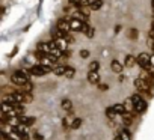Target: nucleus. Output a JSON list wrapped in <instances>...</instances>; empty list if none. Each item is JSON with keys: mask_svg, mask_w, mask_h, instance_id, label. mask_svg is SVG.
<instances>
[{"mask_svg": "<svg viewBox=\"0 0 154 140\" xmlns=\"http://www.w3.org/2000/svg\"><path fill=\"white\" fill-rule=\"evenodd\" d=\"M29 74H30V71H27V69H17V71L11 76V83L21 88L29 82Z\"/></svg>", "mask_w": 154, "mask_h": 140, "instance_id": "f257e3e1", "label": "nucleus"}, {"mask_svg": "<svg viewBox=\"0 0 154 140\" xmlns=\"http://www.w3.org/2000/svg\"><path fill=\"white\" fill-rule=\"evenodd\" d=\"M134 86H136V89H137L140 94H145V95H148V97H154V88H152L148 82H145L143 79L137 77V79L134 80Z\"/></svg>", "mask_w": 154, "mask_h": 140, "instance_id": "f03ea898", "label": "nucleus"}, {"mask_svg": "<svg viewBox=\"0 0 154 140\" xmlns=\"http://www.w3.org/2000/svg\"><path fill=\"white\" fill-rule=\"evenodd\" d=\"M131 101H133V106H134V113H137V115L145 113L148 106H146V101L142 98L140 94H133L131 95Z\"/></svg>", "mask_w": 154, "mask_h": 140, "instance_id": "7ed1b4c3", "label": "nucleus"}, {"mask_svg": "<svg viewBox=\"0 0 154 140\" xmlns=\"http://www.w3.org/2000/svg\"><path fill=\"white\" fill-rule=\"evenodd\" d=\"M30 74L32 76H36V77H42V76H47V74H50L53 69L50 68V66H47V65H42V63H38V65H33V66H30Z\"/></svg>", "mask_w": 154, "mask_h": 140, "instance_id": "20e7f679", "label": "nucleus"}, {"mask_svg": "<svg viewBox=\"0 0 154 140\" xmlns=\"http://www.w3.org/2000/svg\"><path fill=\"white\" fill-rule=\"evenodd\" d=\"M137 65L142 69H146V71H151L152 65H151V56L148 53H140L137 54Z\"/></svg>", "mask_w": 154, "mask_h": 140, "instance_id": "39448f33", "label": "nucleus"}, {"mask_svg": "<svg viewBox=\"0 0 154 140\" xmlns=\"http://www.w3.org/2000/svg\"><path fill=\"white\" fill-rule=\"evenodd\" d=\"M59 30H62V32H65V33H69L71 32V26H69V18L68 17H65V18H60L59 21H57V26H56Z\"/></svg>", "mask_w": 154, "mask_h": 140, "instance_id": "423d86ee", "label": "nucleus"}, {"mask_svg": "<svg viewBox=\"0 0 154 140\" xmlns=\"http://www.w3.org/2000/svg\"><path fill=\"white\" fill-rule=\"evenodd\" d=\"M85 21H80L77 18H71L69 17V26H71V32H82Z\"/></svg>", "mask_w": 154, "mask_h": 140, "instance_id": "0eeeda50", "label": "nucleus"}, {"mask_svg": "<svg viewBox=\"0 0 154 140\" xmlns=\"http://www.w3.org/2000/svg\"><path fill=\"white\" fill-rule=\"evenodd\" d=\"M88 82L91 83V85H100V74H98V71H89V74H88Z\"/></svg>", "mask_w": 154, "mask_h": 140, "instance_id": "6e6552de", "label": "nucleus"}, {"mask_svg": "<svg viewBox=\"0 0 154 140\" xmlns=\"http://www.w3.org/2000/svg\"><path fill=\"white\" fill-rule=\"evenodd\" d=\"M18 122H20V124H23V125L32 127V125L35 124V118L27 116V115H21V116H18Z\"/></svg>", "mask_w": 154, "mask_h": 140, "instance_id": "1a4fd4ad", "label": "nucleus"}, {"mask_svg": "<svg viewBox=\"0 0 154 140\" xmlns=\"http://www.w3.org/2000/svg\"><path fill=\"white\" fill-rule=\"evenodd\" d=\"M54 42H56V47L60 51H66V48L69 45V42L66 41V38H57V39H54Z\"/></svg>", "mask_w": 154, "mask_h": 140, "instance_id": "9d476101", "label": "nucleus"}, {"mask_svg": "<svg viewBox=\"0 0 154 140\" xmlns=\"http://www.w3.org/2000/svg\"><path fill=\"white\" fill-rule=\"evenodd\" d=\"M121 119H122V122H124L125 127L131 125V124H133V112H125V113H122V115H121Z\"/></svg>", "mask_w": 154, "mask_h": 140, "instance_id": "9b49d317", "label": "nucleus"}, {"mask_svg": "<svg viewBox=\"0 0 154 140\" xmlns=\"http://www.w3.org/2000/svg\"><path fill=\"white\" fill-rule=\"evenodd\" d=\"M136 63H137V57H134L133 54H127V56H125L124 66H127V68H133Z\"/></svg>", "mask_w": 154, "mask_h": 140, "instance_id": "f8f14e48", "label": "nucleus"}, {"mask_svg": "<svg viewBox=\"0 0 154 140\" xmlns=\"http://www.w3.org/2000/svg\"><path fill=\"white\" fill-rule=\"evenodd\" d=\"M110 68H112V71H113V73H116V74H121V73H122V69H124V66L121 65V62H119V60H112Z\"/></svg>", "mask_w": 154, "mask_h": 140, "instance_id": "ddd939ff", "label": "nucleus"}, {"mask_svg": "<svg viewBox=\"0 0 154 140\" xmlns=\"http://www.w3.org/2000/svg\"><path fill=\"white\" fill-rule=\"evenodd\" d=\"M66 68H68V65H56V66L53 68V73H54L56 76H65Z\"/></svg>", "mask_w": 154, "mask_h": 140, "instance_id": "4468645a", "label": "nucleus"}, {"mask_svg": "<svg viewBox=\"0 0 154 140\" xmlns=\"http://www.w3.org/2000/svg\"><path fill=\"white\" fill-rule=\"evenodd\" d=\"M103 6V0H92L89 3V9L91 11H100Z\"/></svg>", "mask_w": 154, "mask_h": 140, "instance_id": "2eb2a0df", "label": "nucleus"}, {"mask_svg": "<svg viewBox=\"0 0 154 140\" xmlns=\"http://www.w3.org/2000/svg\"><path fill=\"white\" fill-rule=\"evenodd\" d=\"M106 116H107V119H109V121H115V118L118 116V113L115 112L113 106H112V107H107V109H106Z\"/></svg>", "mask_w": 154, "mask_h": 140, "instance_id": "dca6fc26", "label": "nucleus"}, {"mask_svg": "<svg viewBox=\"0 0 154 140\" xmlns=\"http://www.w3.org/2000/svg\"><path fill=\"white\" fill-rule=\"evenodd\" d=\"M60 107H62L65 112H69V110H72V103H71L69 100H62Z\"/></svg>", "mask_w": 154, "mask_h": 140, "instance_id": "f3484780", "label": "nucleus"}, {"mask_svg": "<svg viewBox=\"0 0 154 140\" xmlns=\"http://www.w3.org/2000/svg\"><path fill=\"white\" fill-rule=\"evenodd\" d=\"M82 119L80 118H75V119H72V122H71V125H69V128H72V130H79L80 128V125H82Z\"/></svg>", "mask_w": 154, "mask_h": 140, "instance_id": "a211bd4d", "label": "nucleus"}, {"mask_svg": "<svg viewBox=\"0 0 154 140\" xmlns=\"http://www.w3.org/2000/svg\"><path fill=\"white\" fill-rule=\"evenodd\" d=\"M124 106H125V110H127V112H134V106H133L131 97H130V98H127V100L124 101Z\"/></svg>", "mask_w": 154, "mask_h": 140, "instance_id": "6ab92c4d", "label": "nucleus"}, {"mask_svg": "<svg viewBox=\"0 0 154 140\" xmlns=\"http://www.w3.org/2000/svg\"><path fill=\"white\" fill-rule=\"evenodd\" d=\"M113 109H115V112H116L118 115H122V113H125V112H127V110H125L124 103H121V104H115V106H113Z\"/></svg>", "mask_w": 154, "mask_h": 140, "instance_id": "aec40b11", "label": "nucleus"}, {"mask_svg": "<svg viewBox=\"0 0 154 140\" xmlns=\"http://www.w3.org/2000/svg\"><path fill=\"white\" fill-rule=\"evenodd\" d=\"M74 76H75V69H74L72 66H69V65H68L66 71H65V77H66V79H72Z\"/></svg>", "mask_w": 154, "mask_h": 140, "instance_id": "412c9836", "label": "nucleus"}, {"mask_svg": "<svg viewBox=\"0 0 154 140\" xmlns=\"http://www.w3.org/2000/svg\"><path fill=\"white\" fill-rule=\"evenodd\" d=\"M20 91H23V92H33V83L29 80L24 86H21V89Z\"/></svg>", "mask_w": 154, "mask_h": 140, "instance_id": "4be33fe9", "label": "nucleus"}, {"mask_svg": "<svg viewBox=\"0 0 154 140\" xmlns=\"http://www.w3.org/2000/svg\"><path fill=\"white\" fill-rule=\"evenodd\" d=\"M119 136L122 140H131V134L128 133V130H121L119 131Z\"/></svg>", "mask_w": 154, "mask_h": 140, "instance_id": "5701e85b", "label": "nucleus"}, {"mask_svg": "<svg viewBox=\"0 0 154 140\" xmlns=\"http://www.w3.org/2000/svg\"><path fill=\"white\" fill-rule=\"evenodd\" d=\"M100 69V62L98 60H92L89 63V71H98Z\"/></svg>", "mask_w": 154, "mask_h": 140, "instance_id": "b1692460", "label": "nucleus"}, {"mask_svg": "<svg viewBox=\"0 0 154 140\" xmlns=\"http://www.w3.org/2000/svg\"><path fill=\"white\" fill-rule=\"evenodd\" d=\"M33 101V97H32V92H24V104H29Z\"/></svg>", "mask_w": 154, "mask_h": 140, "instance_id": "393cba45", "label": "nucleus"}, {"mask_svg": "<svg viewBox=\"0 0 154 140\" xmlns=\"http://www.w3.org/2000/svg\"><path fill=\"white\" fill-rule=\"evenodd\" d=\"M137 36H139L137 30H136V29H130V32H128V38H130V39H137Z\"/></svg>", "mask_w": 154, "mask_h": 140, "instance_id": "a878e982", "label": "nucleus"}, {"mask_svg": "<svg viewBox=\"0 0 154 140\" xmlns=\"http://www.w3.org/2000/svg\"><path fill=\"white\" fill-rule=\"evenodd\" d=\"M89 50H80V57L82 59H86V57H89Z\"/></svg>", "mask_w": 154, "mask_h": 140, "instance_id": "bb28decb", "label": "nucleus"}, {"mask_svg": "<svg viewBox=\"0 0 154 140\" xmlns=\"http://www.w3.org/2000/svg\"><path fill=\"white\" fill-rule=\"evenodd\" d=\"M94 35H95V29L94 27H89V30L86 32V36L88 38H94Z\"/></svg>", "mask_w": 154, "mask_h": 140, "instance_id": "cd10ccee", "label": "nucleus"}, {"mask_svg": "<svg viewBox=\"0 0 154 140\" xmlns=\"http://www.w3.org/2000/svg\"><path fill=\"white\" fill-rule=\"evenodd\" d=\"M98 89L104 92V91H107V89H109V85H104V83H100V85H98Z\"/></svg>", "mask_w": 154, "mask_h": 140, "instance_id": "c85d7f7f", "label": "nucleus"}, {"mask_svg": "<svg viewBox=\"0 0 154 140\" xmlns=\"http://www.w3.org/2000/svg\"><path fill=\"white\" fill-rule=\"evenodd\" d=\"M32 139H33V140H44V136H41L39 133H35Z\"/></svg>", "mask_w": 154, "mask_h": 140, "instance_id": "c756f323", "label": "nucleus"}, {"mask_svg": "<svg viewBox=\"0 0 154 140\" xmlns=\"http://www.w3.org/2000/svg\"><path fill=\"white\" fill-rule=\"evenodd\" d=\"M17 51H18V47H15V48H14V50H12V51H11V54H9V56H11V57H14V56H15V53H17Z\"/></svg>", "mask_w": 154, "mask_h": 140, "instance_id": "7c9ffc66", "label": "nucleus"}, {"mask_svg": "<svg viewBox=\"0 0 154 140\" xmlns=\"http://www.w3.org/2000/svg\"><path fill=\"white\" fill-rule=\"evenodd\" d=\"M21 140H30L29 134H27V133H26V134H23V136H21Z\"/></svg>", "mask_w": 154, "mask_h": 140, "instance_id": "2f4dec72", "label": "nucleus"}, {"mask_svg": "<svg viewBox=\"0 0 154 140\" xmlns=\"http://www.w3.org/2000/svg\"><path fill=\"white\" fill-rule=\"evenodd\" d=\"M121 32V26H115V33H119Z\"/></svg>", "mask_w": 154, "mask_h": 140, "instance_id": "473e14b6", "label": "nucleus"}, {"mask_svg": "<svg viewBox=\"0 0 154 140\" xmlns=\"http://www.w3.org/2000/svg\"><path fill=\"white\" fill-rule=\"evenodd\" d=\"M148 36H151V38H154V29H151V30L148 32Z\"/></svg>", "mask_w": 154, "mask_h": 140, "instance_id": "72a5a7b5", "label": "nucleus"}, {"mask_svg": "<svg viewBox=\"0 0 154 140\" xmlns=\"http://www.w3.org/2000/svg\"><path fill=\"white\" fill-rule=\"evenodd\" d=\"M118 80H119V82H124V74H122V73L119 74V79H118Z\"/></svg>", "mask_w": 154, "mask_h": 140, "instance_id": "f704fd0d", "label": "nucleus"}, {"mask_svg": "<svg viewBox=\"0 0 154 140\" xmlns=\"http://www.w3.org/2000/svg\"><path fill=\"white\" fill-rule=\"evenodd\" d=\"M113 140H122V139H121V136L118 134V136H115V137H113Z\"/></svg>", "mask_w": 154, "mask_h": 140, "instance_id": "c9c22d12", "label": "nucleus"}, {"mask_svg": "<svg viewBox=\"0 0 154 140\" xmlns=\"http://www.w3.org/2000/svg\"><path fill=\"white\" fill-rule=\"evenodd\" d=\"M151 65H152V68H154V54L151 56Z\"/></svg>", "mask_w": 154, "mask_h": 140, "instance_id": "e433bc0d", "label": "nucleus"}, {"mask_svg": "<svg viewBox=\"0 0 154 140\" xmlns=\"http://www.w3.org/2000/svg\"><path fill=\"white\" fill-rule=\"evenodd\" d=\"M151 8H152V11H154V0H151Z\"/></svg>", "mask_w": 154, "mask_h": 140, "instance_id": "4c0bfd02", "label": "nucleus"}, {"mask_svg": "<svg viewBox=\"0 0 154 140\" xmlns=\"http://www.w3.org/2000/svg\"><path fill=\"white\" fill-rule=\"evenodd\" d=\"M152 23H154V11H152Z\"/></svg>", "mask_w": 154, "mask_h": 140, "instance_id": "58836bf2", "label": "nucleus"}, {"mask_svg": "<svg viewBox=\"0 0 154 140\" xmlns=\"http://www.w3.org/2000/svg\"><path fill=\"white\" fill-rule=\"evenodd\" d=\"M91 2H92V0H91Z\"/></svg>", "mask_w": 154, "mask_h": 140, "instance_id": "ea45409f", "label": "nucleus"}]
</instances>
